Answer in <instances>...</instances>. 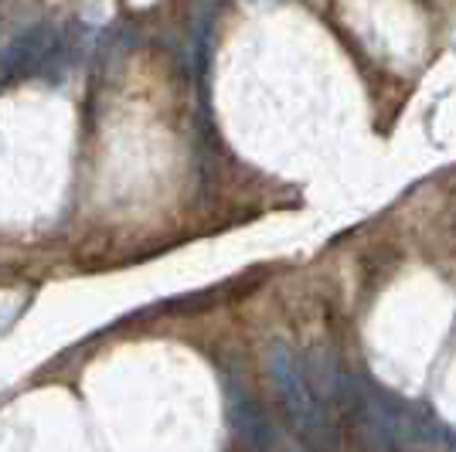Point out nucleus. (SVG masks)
<instances>
[{"label":"nucleus","mask_w":456,"mask_h":452,"mask_svg":"<svg viewBox=\"0 0 456 452\" xmlns=\"http://www.w3.org/2000/svg\"><path fill=\"white\" fill-rule=\"evenodd\" d=\"M269 375H273V384H276L286 412L293 418V425L300 429L306 446L317 452H334L338 435H334V425H330V418L323 412L321 395L310 388L304 367L297 364L293 351L286 343H273L269 347Z\"/></svg>","instance_id":"nucleus-1"},{"label":"nucleus","mask_w":456,"mask_h":452,"mask_svg":"<svg viewBox=\"0 0 456 452\" xmlns=\"http://www.w3.org/2000/svg\"><path fill=\"white\" fill-rule=\"evenodd\" d=\"M69 44L52 24H35L20 31L0 52V89L14 85L28 76H55V61H65Z\"/></svg>","instance_id":"nucleus-2"},{"label":"nucleus","mask_w":456,"mask_h":452,"mask_svg":"<svg viewBox=\"0 0 456 452\" xmlns=\"http://www.w3.org/2000/svg\"><path fill=\"white\" fill-rule=\"evenodd\" d=\"M228 418L235 425V432L242 435L252 452H273L280 446V432H276V422L269 418V412L248 395L246 388L239 384H228Z\"/></svg>","instance_id":"nucleus-3"},{"label":"nucleus","mask_w":456,"mask_h":452,"mask_svg":"<svg viewBox=\"0 0 456 452\" xmlns=\"http://www.w3.org/2000/svg\"><path fill=\"white\" fill-rule=\"evenodd\" d=\"M446 442H450V449L456 452V435H446Z\"/></svg>","instance_id":"nucleus-4"}]
</instances>
